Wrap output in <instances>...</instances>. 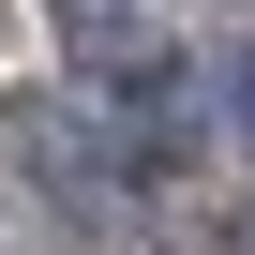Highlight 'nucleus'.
<instances>
[{
	"instance_id": "f257e3e1",
	"label": "nucleus",
	"mask_w": 255,
	"mask_h": 255,
	"mask_svg": "<svg viewBox=\"0 0 255 255\" xmlns=\"http://www.w3.org/2000/svg\"><path fill=\"white\" fill-rule=\"evenodd\" d=\"M60 30L105 60V45H135V30H150V0H60Z\"/></svg>"
},
{
	"instance_id": "f03ea898",
	"label": "nucleus",
	"mask_w": 255,
	"mask_h": 255,
	"mask_svg": "<svg viewBox=\"0 0 255 255\" xmlns=\"http://www.w3.org/2000/svg\"><path fill=\"white\" fill-rule=\"evenodd\" d=\"M225 75H240V90H225V105H240V135H255V45H240V60H225Z\"/></svg>"
},
{
	"instance_id": "7ed1b4c3",
	"label": "nucleus",
	"mask_w": 255,
	"mask_h": 255,
	"mask_svg": "<svg viewBox=\"0 0 255 255\" xmlns=\"http://www.w3.org/2000/svg\"><path fill=\"white\" fill-rule=\"evenodd\" d=\"M240 255H255V210H240Z\"/></svg>"
}]
</instances>
